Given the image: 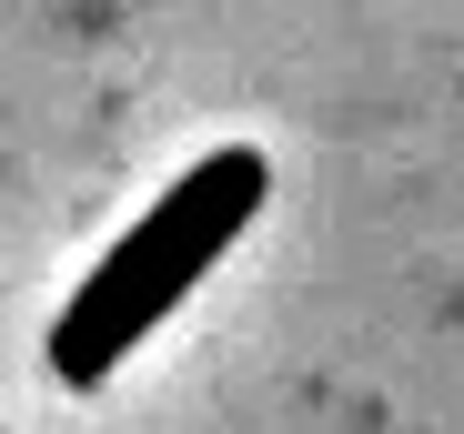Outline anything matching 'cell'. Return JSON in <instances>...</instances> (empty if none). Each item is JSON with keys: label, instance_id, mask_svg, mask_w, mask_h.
I'll list each match as a JSON object with an SVG mask.
<instances>
[{"label": "cell", "instance_id": "6da1fadb", "mask_svg": "<svg viewBox=\"0 0 464 434\" xmlns=\"http://www.w3.org/2000/svg\"><path fill=\"white\" fill-rule=\"evenodd\" d=\"M263 202H273V162H263V152H243V141L202 152V162L92 263L82 294L61 304V323H51V374H61V384H111V364L253 233Z\"/></svg>", "mask_w": 464, "mask_h": 434}]
</instances>
